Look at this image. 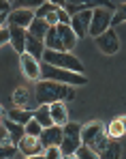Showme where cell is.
<instances>
[{"label":"cell","mask_w":126,"mask_h":159,"mask_svg":"<svg viewBox=\"0 0 126 159\" xmlns=\"http://www.w3.org/2000/svg\"><path fill=\"white\" fill-rule=\"evenodd\" d=\"M34 97L39 101V106H51L56 101H73L77 97L75 86L69 84H60V82H51V80H39L34 86Z\"/></svg>","instance_id":"6da1fadb"},{"label":"cell","mask_w":126,"mask_h":159,"mask_svg":"<svg viewBox=\"0 0 126 159\" xmlns=\"http://www.w3.org/2000/svg\"><path fill=\"white\" fill-rule=\"evenodd\" d=\"M41 80H51V82H60V84H69V86H86L88 78L86 73H75L69 69H60L47 62H41Z\"/></svg>","instance_id":"7a4b0ae2"},{"label":"cell","mask_w":126,"mask_h":159,"mask_svg":"<svg viewBox=\"0 0 126 159\" xmlns=\"http://www.w3.org/2000/svg\"><path fill=\"white\" fill-rule=\"evenodd\" d=\"M107 140H109V135H107V129L101 120H90L88 125L81 127V144H86L88 148H92L99 155L105 148Z\"/></svg>","instance_id":"3957f363"},{"label":"cell","mask_w":126,"mask_h":159,"mask_svg":"<svg viewBox=\"0 0 126 159\" xmlns=\"http://www.w3.org/2000/svg\"><path fill=\"white\" fill-rule=\"evenodd\" d=\"M41 62H47V65L60 67V69H69V71H75V73H83V65H81V60H79L77 56H73V52L45 50Z\"/></svg>","instance_id":"277c9868"},{"label":"cell","mask_w":126,"mask_h":159,"mask_svg":"<svg viewBox=\"0 0 126 159\" xmlns=\"http://www.w3.org/2000/svg\"><path fill=\"white\" fill-rule=\"evenodd\" d=\"M81 146V125L79 123H66L62 127V142H60V153L62 157L75 155L77 148Z\"/></svg>","instance_id":"5b68a950"},{"label":"cell","mask_w":126,"mask_h":159,"mask_svg":"<svg viewBox=\"0 0 126 159\" xmlns=\"http://www.w3.org/2000/svg\"><path fill=\"white\" fill-rule=\"evenodd\" d=\"M111 17H113V11L111 9H94L92 11V22H90V30H88V34L90 37H99L103 34L107 28H111Z\"/></svg>","instance_id":"8992f818"},{"label":"cell","mask_w":126,"mask_h":159,"mask_svg":"<svg viewBox=\"0 0 126 159\" xmlns=\"http://www.w3.org/2000/svg\"><path fill=\"white\" fill-rule=\"evenodd\" d=\"M94 43H96V48H99L103 54H107V56H113V54L120 52V39H118V34H116L113 28H107L103 34H99V37L94 39Z\"/></svg>","instance_id":"52a82bcc"},{"label":"cell","mask_w":126,"mask_h":159,"mask_svg":"<svg viewBox=\"0 0 126 159\" xmlns=\"http://www.w3.org/2000/svg\"><path fill=\"white\" fill-rule=\"evenodd\" d=\"M13 107H22V110H28V112H34L39 107V101L34 97V93H30L26 86H19L13 90Z\"/></svg>","instance_id":"ba28073f"},{"label":"cell","mask_w":126,"mask_h":159,"mask_svg":"<svg viewBox=\"0 0 126 159\" xmlns=\"http://www.w3.org/2000/svg\"><path fill=\"white\" fill-rule=\"evenodd\" d=\"M56 34H58V45H60V52H73V48L77 45V34L73 32V28L69 24H56Z\"/></svg>","instance_id":"9c48e42d"},{"label":"cell","mask_w":126,"mask_h":159,"mask_svg":"<svg viewBox=\"0 0 126 159\" xmlns=\"http://www.w3.org/2000/svg\"><path fill=\"white\" fill-rule=\"evenodd\" d=\"M92 11H94V9H86V11H79L75 15H71V24H69V26L73 28L77 39H83V37L88 34L90 22H92Z\"/></svg>","instance_id":"30bf717a"},{"label":"cell","mask_w":126,"mask_h":159,"mask_svg":"<svg viewBox=\"0 0 126 159\" xmlns=\"http://www.w3.org/2000/svg\"><path fill=\"white\" fill-rule=\"evenodd\" d=\"M32 20H34V11L32 9H11L9 15H6V26H19V28L28 30Z\"/></svg>","instance_id":"8fae6325"},{"label":"cell","mask_w":126,"mask_h":159,"mask_svg":"<svg viewBox=\"0 0 126 159\" xmlns=\"http://www.w3.org/2000/svg\"><path fill=\"white\" fill-rule=\"evenodd\" d=\"M17 151L22 153V157H32V155H43V153H45V146L41 144L39 138L24 135V138L17 142Z\"/></svg>","instance_id":"7c38bea8"},{"label":"cell","mask_w":126,"mask_h":159,"mask_svg":"<svg viewBox=\"0 0 126 159\" xmlns=\"http://www.w3.org/2000/svg\"><path fill=\"white\" fill-rule=\"evenodd\" d=\"M19 65H22V71H24V75L28 80H32V82H39L41 80V60H36L30 54L24 52L19 56Z\"/></svg>","instance_id":"4fadbf2b"},{"label":"cell","mask_w":126,"mask_h":159,"mask_svg":"<svg viewBox=\"0 0 126 159\" xmlns=\"http://www.w3.org/2000/svg\"><path fill=\"white\" fill-rule=\"evenodd\" d=\"M9 28V43L13 45L15 52L22 54L26 52V39H28V30L26 28H19V26H6Z\"/></svg>","instance_id":"5bb4252c"},{"label":"cell","mask_w":126,"mask_h":159,"mask_svg":"<svg viewBox=\"0 0 126 159\" xmlns=\"http://www.w3.org/2000/svg\"><path fill=\"white\" fill-rule=\"evenodd\" d=\"M39 140H41V144H43L45 148H49V146H58V148H60V142H62V127L51 125V127H47V129H43L41 135H39Z\"/></svg>","instance_id":"9a60e30c"},{"label":"cell","mask_w":126,"mask_h":159,"mask_svg":"<svg viewBox=\"0 0 126 159\" xmlns=\"http://www.w3.org/2000/svg\"><path fill=\"white\" fill-rule=\"evenodd\" d=\"M49 112H51V120H53V125L64 127V125L69 123V107H66L64 101H56V103H51Z\"/></svg>","instance_id":"2e32d148"},{"label":"cell","mask_w":126,"mask_h":159,"mask_svg":"<svg viewBox=\"0 0 126 159\" xmlns=\"http://www.w3.org/2000/svg\"><path fill=\"white\" fill-rule=\"evenodd\" d=\"M49 24L43 20V17H34L32 20V24L28 26V34L30 37H34V39H41V41H45V37H47V30H49Z\"/></svg>","instance_id":"e0dca14e"},{"label":"cell","mask_w":126,"mask_h":159,"mask_svg":"<svg viewBox=\"0 0 126 159\" xmlns=\"http://www.w3.org/2000/svg\"><path fill=\"white\" fill-rule=\"evenodd\" d=\"M120 157H122V144H120V140L109 138L107 144H105V148L99 155V159H120Z\"/></svg>","instance_id":"ac0fdd59"},{"label":"cell","mask_w":126,"mask_h":159,"mask_svg":"<svg viewBox=\"0 0 126 159\" xmlns=\"http://www.w3.org/2000/svg\"><path fill=\"white\" fill-rule=\"evenodd\" d=\"M26 54H30V56L36 58V60H43V54H45V41L34 39V37L28 34V39H26Z\"/></svg>","instance_id":"d6986e66"},{"label":"cell","mask_w":126,"mask_h":159,"mask_svg":"<svg viewBox=\"0 0 126 159\" xmlns=\"http://www.w3.org/2000/svg\"><path fill=\"white\" fill-rule=\"evenodd\" d=\"M2 125H4V129H6V133H9V138H11L13 144H17V142L26 135L24 125H19V123H13V120H9V118H4Z\"/></svg>","instance_id":"ffe728a7"},{"label":"cell","mask_w":126,"mask_h":159,"mask_svg":"<svg viewBox=\"0 0 126 159\" xmlns=\"http://www.w3.org/2000/svg\"><path fill=\"white\" fill-rule=\"evenodd\" d=\"M32 116L41 123V127L43 129H47V127H51L53 125V120H51V112H49V106H39L34 112H32Z\"/></svg>","instance_id":"44dd1931"},{"label":"cell","mask_w":126,"mask_h":159,"mask_svg":"<svg viewBox=\"0 0 126 159\" xmlns=\"http://www.w3.org/2000/svg\"><path fill=\"white\" fill-rule=\"evenodd\" d=\"M6 118H9V120H13V123L26 125V123L32 118V112H28V110H22V107H11V110L6 112Z\"/></svg>","instance_id":"7402d4cb"},{"label":"cell","mask_w":126,"mask_h":159,"mask_svg":"<svg viewBox=\"0 0 126 159\" xmlns=\"http://www.w3.org/2000/svg\"><path fill=\"white\" fill-rule=\"evenodd\" d=\"M105 129H107V135H109V138H113V140H120L122 135H126L124 129H122V123H120V118L111 120V123H109V127H105Z\"/></svg>","instance_id":"603a6c76"},{"label":"cell","mask_w":126,"mask_h":159,"mask_svg":"<svg viewBox=\"0 0 126 159\" xmlns=\"http://www.w3.org/2000/svg\"><path fill=\"white\" fill-rule=\"evenodd\" d=\"M24 129H26V135H32V138H39L41 135V131H43V127H41V123L32 116L28 123L24 125Z\"/></svg>","instance_id":"cb8c5ba5"},{"label":"cell","mask_w":126,"mask_h":159,"mask_svg":"<svg viewBox=\"0 0 126 159\" xmlns=\"http://www.w3.org/2000/svg\"><path fill=\"white\" fill-rule=\"evenodd\" d=\"M45 0H13V4H11V9H39L41 4H43Z\"/></svg>","instance_id":"d4e9b609"},{"label":"cell","mask_w":126,"mask_h":159,"mask_svg":"<svg viewBox=\"0 0 126 159\" xmlns=\"http://www.w3.org/2000/svg\"><path fill=\"white\" fill-rule=\"evenodd\" d=\"M17 144L13 142H6V144H0V159H13L17 155Z\"/></svg>","instance_id":"484cf974"},{"label":"cell","mask_w":126,"mask_h":159,"mask_svg":"<svg viewBox=\"0 0 126 159\" xmlns=\"http://www.w3.org/2000/svg\"><path fill=\"white\" fill-rule=\"evenodd\" d=\"M126 22V4H120L116 11H113V17H111V28H116L118 24H124Z\"/></svg>","instance_id":"4316f807"},{"label":"cell","mask_w":126,"mask_h":159,"mask_svg":"<svg viewBox=\"0 0 126 159\" xmlns=\"http://www.w3.org/2000/svg\"><path fill=\"white\" fill-rule=\"evenodd\" d=\"M79 159H99V153H94L92 148H88L86 144H81L79 148H77V153H75Z\"/></svg>","instance_id":"83f0119b"},{"label":"cell","mask_w":126,"mask_h":159,"mask_svg":"<svg viewBox=\"0 0 126 159\" xmlns=\"http://www.w3.org/2000/svg\"><path fill=\"white\" fill-rule=\"evenodd\" d=\"M53 9H58V7L45 0V2H43V4H41L39 9H34V17H43V20H45V15H47V13H51Z\"/></svg>","instance_id":"f1b7e54d"},{"label":"cell","mask_w":126,"mask_h":159,"mask_svg":"<svg viewBox=\"0 0 126 159\" xmlns=\"http://www.w3.org/2000/svg\"><path fill=\"white\" fill-rule=\"evenodd\" d=\"M56 15H58V24H71V15H69V11L64 7H60L56 11Z\"/></svg>","instance_id":"f546056e"},{"label":"cell","mask_w":126,"mask_h":159,"mask_svg":"<svg viewBox=\"0 0 126 159\" xmlns=\"http://www.w3.org/2000/svg\"><path fill=\"white\" fill-rule=\"evenodd\" d=\"M45 159H62V153H60V148L58 146H49V148H45Z\"/></svg>","instance_id":"4dcf8cb0"},{"label":"cell","mask_w":126,"mask_h":159,"mask_svg":"<svg viewBox=\"0 0 126 159\" xmlns=\"http://www.w3.org/2000/svg\"><path fill=\"white\" fill-rule=\"evenodd\" d=\"M58 9H60V7H58ZM58 9H53L51 13H47V15H45V22H47L49 26H56V24H58V15H56V11H58Z\"/></svg>","instance_id":"1f68e13d"},{"label":"cell","mask_w":126,"mask_h":159,"mask_svg":"<svg viewBox=\"0 0 126 159\" xmlns=\"http://www.w3.org/2000/svg\"><path fill=\"white\" fill-rule=\"evenodd\" d=\"M6 43H9V28L4 26V28H0V48L6 45Z\"/></svg>","instance_id":"d6a6232c"},{"label":"cell","mask_w":126,"mask_h":159,"mask_svg":"<svg viewBox=\"0 0 126 159\" xmlns=\"http://www.w3.org/2000/svg\"><path fill=\"white\" fill-rule=\"evenodd\" d=\"M6 142H11V138H9L6 129H4V125H0V144H6Z\"/></svg>","instance_id":"836d02e7"},{"label":"cell","mask_w":126,"mask_h":159,"mask_svg":"<svg viewBox=\"0 0 126 159\" xmlns=\"http://www.w3.org/2000/svg\"><path fill=\"white\" fill-rule=\"evenodd\" d=\"M11 11V4L6 0H0V13H9Z\"/></svg>","instance_id":"e575fe53"},{"label":"cell","mask_w":126,"mask_h":159,"mask_svg":"<svg viewBox=\"0 0 126 159\" xmlns=\"http://www.w3.org/2000/svg\"><path fill=\"white\" fill-rule=\"evenodd\" d=\"M6 15H9V13H0V28L6 26Z\"/></svg>","instance_id":"d590c367"},{"label":"cell","mask_w":126,"mask_h":159,"mask_svg":"<svg viewBox=\"0 0 126 159\" xmlns=\"http://www.w3.org/2000/svg\"><path fill=\"white\" fill-rule=\"evenodd\" d=\"M47 2H51V4H56V7H64V4H66L64 0H47Z\"/></svg>","instance_id":"8d00e7d4"},{"label":"cell","mask_w":126,"mask_h":159,"mask_svg":"<svg viewBox=\"0 0 126 159\" xmlns=\"http://www.w3.org/2000/svg\"><path fill=\"white\" fill-rule=\"evenodd\" d=\"M120 123H122V129H124V133H126V116H120Z\"/></svg>","instance_id":"74e56055"},{"label":"cell","mask_w":126,"mask_h":159,"mask_svg":"<svg viewBox=\"0 0 126 159\" xmlns=\"http://www.w3.org/2000/svg\"><path fill=\"white\" fill-rule=\"evenodd\" d=\"M24 159H45V155H32V157H24Z\"/></svg>","instance_id":"f35d334b"},{"label":"cell","mask_w":126,"mask_h":159,"mask_svg":"<svg viewBox=\"0 0 126 159\" xmlns=\"http://www.w3.org/2000/svg\"><path fill=\"white\" fill-rule=\"evenodd\" d=\"M62 159H79L77 155H69V157H62Z\"/></svg>","instance_id":"ab89813d"},{"label":"cell","mask_w":126,"mask_h":159,"mask_svg":"<svg viewBox=\"0 0 126 159\" xmlns=\"http://www.w3.org/2000/svg\"><path fill=\"white\" fill-rule=\"evenodd\" d=\"M2 114H6V112H4V110H2V106H0V116H2Z\"/></svg>","instance_id":"60d3db41"},{"label":"cell","mask_w":126,"mask_h":159,"mask_svg":"<svg viewBox=\"0 0 126 159\" xmlns=\"http://www.w3.org/2000/svg\"><path fill=\"white\" fill-rule=\"evenodd\" d=\"M6 2H9V4H13V0H6Z\"/></svg>","instance_id":"b9f144b4"},{"label":"cell","mask_w":126,"mask_h":159,"mask_svg":"<svg viewBox=\"0 0 126 159\" xmlns=\"http://www.w3.org/2000/svg\"><path fill=\"white\" fill-rule=\"evenodd\" d=\"M0 125H2V120H0Z\"/></svg>","instance_id":"7bdbcfd3"}]
</instances>
